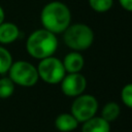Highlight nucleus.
Returning <instances> with one entry per match:
<instances>
[{
  "mask_svg": "<svg viewBox=\"0 0 132 132\" xmlns=\"http://www.w3.org/2000/svg\"><path fill=\"white\" fill-rule=\"evenodd\" d=\"M40 21L44 29L54 34L63 33L71 22V12L68 6L61 1L46 3L40 13Z\"/></svg>",
  "mask_w": 132,
  "mask_h": 132,
  "instance_id": "f257e3e1",
  "label": "nucleus"
},
{
  "mask_svg": "<svg viewBox=\"0 0 132 132\" xmlns=\"http://www.w3.org/2000/svg\"><path fill=\"white\" fill-rule=\"evenodd\" d=\"M57 48L58 38L56 37V34L44 28L32 32L26 42L28 54L38 60L53 56Z\"/></svg>",
  "mask_w": 132,
  "mask_h": 132,
  "instance_id": "f03ea898",
  "label": "nucleus"
},
{
  "mask_svg": "<svg viewBox=\"0 0 132 132\" xmlns=\"http://www.w3.org/2000/svg\"><path fill=\"white\" fill-rule=\"evenodd\" d=\"M63 40L65 44L75 52L88 50L94 41V32L91 27L86 24L76 23L69 25L63 32Z\"/></svg>",
  "mask_w": 132,
  "mask_h": 132,
  "instance_id": "7ed1b4c3",
  "label": "nucleus"
},
{
  "mask_svg": "<svg viewBox=\"0 0 132 132\" xmlns=\"http://www.w3.org/2000/svg\"><path fill=\"white\" fill-rule=\"evenodd\" d=\"M9 78L14 85L22 87H33L39 79L37 68L27 61H16L11 64Z\"/></svg>",
  "mask_w": 132,
  "mask_h": 132,
  "instance_id": "20e7f679",
  "label": "nucleus"
},
{
  "mask_svg": "<svg viewBox=\"0 0 132 132\" xmlns=\"http://www.w3.org/2000/svg\"><path fill=\"white\" fill-rule=\"evenodd\" d=\"M36 68L39 78L51 85L60 84L66 74L63 62L54 56L41 59Z\"/></svg>",
  "mask_w": 132,
  "mask_h": 132,
  "instance_id": "39448f33",
  "label": "nucleus"
},
{
  "mask_svg": "<svg viewBox=\"0 0 132 132\" xmlns=\"http://www.w3.org/2000/svg\"><path fill=\"white\" fill-rule=\"evenodd\" d=\"M98 110V101L95 96L90 94H80L74 97V100L70 107V112L78 121L84 123L85 121L96 116Z\"/></svg>",
  "mask_w": 132,
  "mask_h": 132,
  "instance_id": "423d86ee",
  "label": "nucleus"
},
{
  "mask_svg": "<svg viewBox=\"0 0 132 132\" xmlns=\"http://www.w3.org/2000/svg\"><path fill=\"white\" fill-rule=\"evenodd\" d=\"M60 84L63 94L73 98L82 94L87 88V79L80 72L65 74Z\"/></svg>",
  "mask_w": 132,
  "mask_h": 132,
  "instance_id": "0eeeda50",
  "label": "nucleus"
},
{
  "mask_svg": "<svg viewBox=\"0 0 132 132\" xmlns=\"http://www.w3.org/2000/svg\"><path fill=\"white\" fill-rule=\"evenodd\" d=\"M63 65L66 73L80 72L85 65V59L79 52H70L63 59Z\"/></svg>",
  "mask_w": 132,
  "mask_h": 132,
  "instance_id": "6e6552de",
  "label": "nucleus"
},
{
  "mask_svg": "<svg viewBox=\"0 0 132 132\" xmlns=\"http://www.w3.org/2000/svg\"><path fill=\"white\" fill-rule=\"evenodd\" d=\"M81 132H110V123L102 117H92L82 123Z\"/></svg>",
  "mask_w": 132,
  "mask_h": 132,
  "instance_id": "1a4fd4ad",
  "label": "nucleus"
},
{
  "mask_svg": "<svg viewBox=\"0 0 132 132\" xmlns=\"http://www.w3.org/2000/svg\"><path fill=\"white\" fill-rule=\"evenodd\" d=\"M78 121L71 112L60 113L55 120V127L61 132H71L78 126Z\"/></svg>",
  "mask_w": 132,
  "mask_h": 132,
  "instance_id": "9d476101",
  "label": "nucleus"
},
{
  "mask_svg": "<svg viewBox=\"0 0 132 132\" xmlns=\"http://www.w3.org/2000/svg\"><path fill=\"white\" fill-rule=\"evenodd\" d=\"M20 30L15 24L3 22L0 25V43L7 44L18 39Z\"/></svg>",
  "mask_w": 132,
  "mask_h": 132,
  "instance_id": "9b49d317",
  "label": "nucleus"
},
{
  "mask_svg": "<svg viewBox=\"0 0 132 132\" xmlns=\"http://www.w3.org/2000/svg\"><path fill=\"white\" fill-rule=\"evenodd\" d=\"M120 113H121V107H120V105L117 102L110 101V102H107L102 107L101 116L100 117H102L108 123H111V122H114L119 118Z\"/></svg>",
  "mask_w": 132,
  "mask_h": 132,
  "instance_id": "f8f14e48",
  "label": "nucleus"
},
{
  "mask_svg": "<svg viewBox=\"0 0 132 132\" xmlns=\"http://www.w3.org/2000/svg\"><path fill=\"white\" fill-rule=\"evenodd\" d=\"M12 64V57L10 53L5 48L0 46V74L8 72Z\"/></svg>",
  "mask_w": 132,
  "mask_h": 132,
  "instance_id": "ddd939ff",
  "label": "nucleus"
},
{
  "mask_svg": "<svg viewBox=\"0 0 132 132\" xmlns=\"http://www.w3.org/2000/svg\"><path fill=\"white\" fill-rule=\"evenodd\" d=\"M14 84L9 77L0 78V98H8L14 92Z\"/></svg>",
  "mask_w": 132,
  "mask_h": 132,
  "instance_id": "4468645a",
  "label": "nucleus"
},
{
  "mask_svg": "<svg viewBox=\"0 0 132 132\" xmlns=\"http://www.w3.org/2000/svg\"><path fill=\"white\" fill-rule=\"evenodd\" d=\"M113 4V0H89L90 7L96 12H106Z\"/></svg>",
  "mask_w": 132,
  "mask_h": 132,
  "instance_id": "2eb2a0df",
  "label": "nucleus"
},
{
  "mask_svg": "<svg viewBox=\"0 0 132 132\" xmlns=\"http://www.w3.org/2000/svg\"><path fill=\"white\" fill-rule=\"evenodd\" d=\"M121 99L126 106L132 108V82L127 84L122 88Z\"/></svg>",
  "mask_w": 132,
  "mask_h": 132,
  "instance_id": "dca6fc26",
  "label": "nucleus"
},
{
  "mask_svg": "<svg viewBox=\"0 0 132 132\" xmlns=\"http://www.w3.org/2000/svg\"><path fill=\"white\" fill-rule=\"evenodd\" d=\"M120 5L127 11L132 12V0H119Z\"/></svg>",
  "mask_w": 132,
  "mask_h": 132,
  "instance_id": "f3484780",
  "label": "nucleus"
},
{
  "mask_svg": "<svg viewBox=\"0 0 132 132\" xmlns=\"http://www.w3.org/2000/svg\"><path fill=\"white\" fill-rule=\"evenodd\" d=\"M4 19H5V13H4L3 8L0 6V25L4 22Z\"/></svg>",
  "mask_w": 132,
  "mask_h": 132,
  "instance_id": "a211bd4d",
  "label": "nucleus"
}]
</instances>
